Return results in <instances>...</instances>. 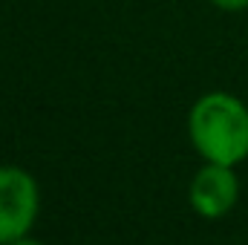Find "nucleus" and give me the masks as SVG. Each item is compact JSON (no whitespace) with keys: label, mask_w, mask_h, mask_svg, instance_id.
<instances>
[{"label":"nucleus","mask_w":248,"mask_h":245,"mask_svg":"<svg viewBox=\"0 0 248 245\" xmlns=\"http://www.w3.org/2000/svg\"><path fill=\"white\" fill-rule=\"evenodd\" d=\"M187 136L205 162L237 168L248 159V107L231 92H205L190 107Z\"/></svg>","instance_id":"obj_1"},{"label":"nucleus","mask_w":248,"mask_h":245,"mask_svg":"<svg viewBox=\"0 0 248 245\" xmlns=\"http://www.w3.org/2000/svg\"><path fill=\"white\" fill-rule=\"evenodd\" d=\"M41 214V190L29 170L0 165V245L26 237Z\"/></svg>","instance_id":"obj_2"},{"label":"nucleus","mask_w":248,"mask_h":245,"mask_svg":"<svg viewBox=\"0 0 248 245\" xmlns=\"http://www.w3.org/2000/svg\"><path fill=\"white\" fill-rule=\"evenodd\" d=\"M187 202L202 219H222L240 202V179L231 165L205 162L187 187Z\"/></svg>","instance_id":"obj_3"},{"label":"nucleus","mask_w":248,"mask_h":245,"mask_svg":"<svg viewBox=\"0 0 248 245\" xmlns=\"http://www.w3.org/2000/svg\"><path fill=\"white\" fill-rule=\"evenodd\" d=\"M217 9H222V12H243L248 9V0H211Z\"/></svg>","instance_id":"obj_4"},{"label":"nucleus","mask_w":248,"mask_h":245,"mask_svg":"<svg viewBox=\"0 0 248 245\" xmlns=\"http://www.w3.org/2000/svg\"><path fill=\"white\" fill-rule=\"evenodd\" d=\"M9 245H44V243H41V240H35V237H29V234H26V237H20V240H15V243H9Z\"/></svg>","instance_id":"obj_5"}]
</instances>
